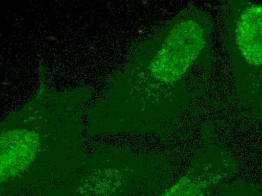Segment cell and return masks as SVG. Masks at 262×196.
<instances>
[{
  "label": "cell",
  "mask_w": 262,
  "mask_h": 196,
  "mask_svg": "<svg viewBox=\"0 0 262 196\" xmlns=\"http://www.w3.org/2000/svg\"><path fill=\"white\" fill-rule=\"evenodd\" d=\"M212 28L210 14L190 4L134 47L108 94L129 125L173 122L206 96L215 60Z\"/></svg>",
  "instance_id": "6da1fadb"
},
{
  "label": "cell",
  "mask_w": 262,
  "mask_h": 196,
  "mask_svg": "<svg viewBox=\"0 0 262 196\" xmlns=\"http://www.w3.org/2000/svg\"><path fill=\"white\" fill-rule=\"evenodd\" d=\"M222 20L234 99L262 125V3L224 1Z\"/></svg>",
  "instance_id": "7a4b0ae2"
},
{
  "label": "cell",
  "mask_w": 262,
  "mask_h": 196,
  "mask_svg": "<svg viewBox=\"0 0 262 196\" xmlns=\"http://www.w3.org/2000/svg\"><path fill=\"white\" fill-rule=\"evenodd\" d=\"M218 196H262V188L244 181L228 183Z\"/></svg>",
  "instance_id": "5b68a950"
},
{
  "label": "cell",
  "mask_w": 262,
  "mask_h": 196,
  "mask_svg": "<svg viewBox=\"0 0 262 196\" xmlns=\"http://www.w3.org/2000/svg\"><path fill=\"white\" fill-rule=\"evenodd\" d=\"M237 170L234 156L209 140L198 151L183 176L161 196H218Z\"/></svg>",
  "instance_id": "3957f363"
},
{
  "label": "cell",
  "mask_w": 262,
  "mask_h": 196,
  "mask_svg": "<svg viewBox=\"0 0 262 196\" xmlns=\"http://www.w3.org/2000/svg\"><path fill=\"white\" fill-rule=\"evenodd\" d=\"M1 183L15 178L30 168L41 147L39 134L25 128L5 130L1 135Z\"/></svg>",
  "instance_id": "277c9868"
}]
</instances>
